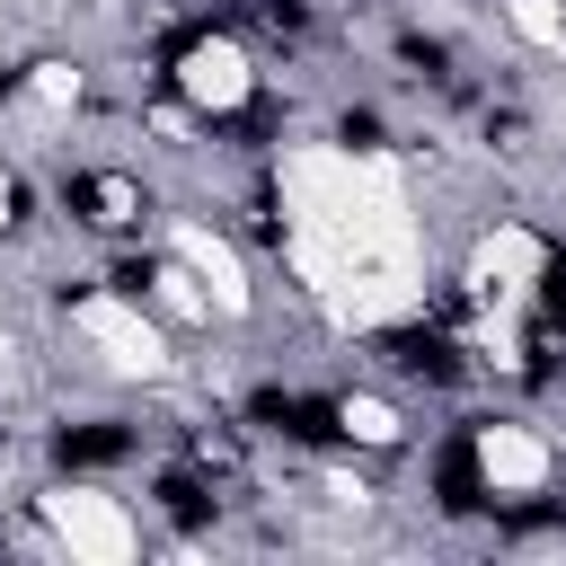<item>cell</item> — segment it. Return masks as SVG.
<instances>
[{
  "mask_svg": "<svg viewBox=\"0 0 566 566\" xmlns=\"http://www.w3.org/2000/svg\"><path fill=\"white\" fill-rule=\"evenodd\" d=\"M274 212L301 292L345 336H380L424 310V221L389 150L292 142L274 159Z\"/></svg>",
  "mask_w": 566,
  "mask_h": 566,
  "instance_id": "cell-1",
  "label": "cell"
},
{
  "mask_svg": "<svg viewBox=\"0 0 566 566\" xmlns=\"http://www.w3.org/2000/svg\"><path fill=\"white\" fill-rule=\"evenodd\" d=\"M71 336L97 354L106 380H142V389H150V380H168V363H177V354H168V327H159L133 292H80V301H71Z\"/></svg>",
  "mask_w": 566,
  "mask_h": 566,
  "instance_id": "cell-2",
  "label": "cell"
},
{
  "mask_svg": "<svg viewBox=\"0 0 566 566\" xmlns=\"http://www.w3.org/2000/svg\"><path fill=\"white\" fill-rule=\"evenodd\" d=\"M35 513H44V539H53L62 557H80V566H124V557H142V522H133L124 495H106V486H53V495H35Z\"/></svg>",
  "mask_w": 566,
  "mask_h": 566,
  "instance_id": "cell-3",
  "label": "cell"
},
{
  "mask_svg": "<svg viewBox=\"0 0 566 566\" xmlns=\"http://www.w3.org/2000/svg\"><path fill=\"white\" fill-rule=\"evenodd\" d=\"M168 80H177V97H186L195 115H239V106L256 97V62H248L239 35H195V44L168 62Z\"/></svg>",
  "mask_w": 566,
  "mask_h": 566,
  "instance_id": "cell-4",
  "label": "cell"
},
{
  "mask_svg": "<svg viewBox=\"0 0 566 566\" xmlns=\"http://www.w3.org/2000/svg\"><path fill=\"white\" fill-rule=\"evenodd\" d=\"M469 478H478L486 495H539V486L557 478V451H548V433L495 416V424L469 433Z\"/></svg>",
  "mask_w": 566,
  "mask_h": 566,
  "instance_id": "cell-5",
  "label": "cell"
},
{
  "mask_svg": "<svg viewBox=\"0 0 566 566\" xmlns=\"http://www.w3.org/2000/svg\"><path fill=\"white\" fill-rule=\"evenodd\" d=\"M168 256H186V265H195V283L212 292V310H221V318H248V301H256L248 256H239L212 221H195V212H186V221H168Z\"/></svg>",
  "mask_w": 566,
  "mask_h": 566,
  "instance_id": "cell-6",
  "label": "cell"
},
{
  "mask_svg": "<svg viewBox=\"0 0 566 566\" xmlns=\"http://www.w3.org/2000/svg\"><path fill=\"white\" fill-rule=\"evenodd\" d=\"M539 265H548V248H539L531 230H513V221H504V230H486V239H478V256H469V292H478V301H495V310L513 318V310L531 301Z\"/></svg>",
  "mask_w": 566,
  "mask_h": 566,
  "instance_id": "cell-7",
  "label": "cell"
},
{
  "mask_svg": "<svg viewBox=\"0 0 566 566\" xmlns=\"http://www.w3.org/2000/svg\"><path fill=\"white\" fill-rule=\"evenodd\" d=\"M336 433H345L354 451H398V442H407V416H398L380 389H345V398H336Z\"/></svg>",
  "mask_w": 566,
  "mask_h": 566,
  "instance_id": "cell-8",
  "label": "cell"
},
{
  "mask_svg": "<svg viewBox=\"0 0 566 566\" xmlns=\"http://www.w3.org/2000/svg\"><path fill=\"white\" fill-rule=\"evenodd\" d=\"M150 292H159V310H168V318H195V327H212V318H221V310H212V292L195 283V265H186V256H168V265L150 274Z\"/></svg>",
  "mask_w": 566,
  "mask_h": 566,
  "instance_id": "cell-9",
  "label": "cell"
},
{
  "mask_svg": "<svg viewBox=\"0 0 566 566\" xmlns=\"http://www.w3.org/2000/svg\"><path fill=\"white\" fill-rule=\"evenodd\" d=\"M504 27L539 53H566V0H504Z\"/></svg>",
  "mask_w": 566,
  "mask_h": 566,
  "instance_id": "cell-10",
  "label": "cell"
},
{
  "mask_svg": "<svg viewBox=\"0 0 566 566\" xmlns=\"http://www.w3.org/2000/svg\"><path fill=\"white\" fill-rule=\"evenodd\" d=\"M80 88H88V80H80V62H35V71H27V97H35L44 115H71V106H80Z\"/></svg>",
  "mask_w": 566,
  "mask_h": 566,
  "instance_id": "cell-11",
  "label": "cell"
},
{
  "mask_svg": "<svg viewBox=\"0 0 566 566\" xmlns=\"http://www.w3.org/2000/svg\"><path fill=\"white\" fill-rule=\"evenodd\" d=\"M88 195H97V221H133V203H142V195H133V177H97Z\"/></svg>",
  "mask_w": 566,
  "mask_h": 566,
  "instance_id": "cell-12",
  "label": "cell"
},
{
  "mask_svg": "<svg viewBox=\"0 0 566 566\" xmlns=\"http://www.w3.org/2000/svg\"><path fill=\"white\" fill-rule=\"evenodd\" d=\"M327 504H345V513H363V504H371V486H363V478H327Z\"/></svg>",
  "mask_w": 566,
  "mask_h": 566,
  "instance_id": "cell-13",
  "label": "cell"
},
{
  "mask_svg": "<svg viewBox=\"0 0 566 566\" xmlns=\"http://www.w3.org/2000/svg\"><path fill=\"white\" fill-rule=\"evenodd\" d=\"M9 221H18V177L0 168V230H9Z\"/></svg>",
  "mask_w": 566,
  "mask_h": 566,
  "instance_id": "cell-14",
  "label": "cell"
},
{
  "mask_svg": "<svg viewBox=\"0 0 566 566\" xmlns=\"http://www.w3.org/2000/svg\"><path fill=\"white\" fill-rule=\"evenodd\" d=\"M9 354H18V345H9V318H0V363H9Z\"/></svg>",
  "mask_w": 566,
  "mask_h": 566,
  "instance_id": "cell-15",
  "label": "cell"
}]
</instances>
